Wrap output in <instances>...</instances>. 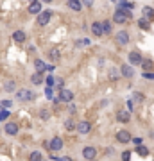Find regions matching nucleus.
I'll list each match as a JSON object with an SVG mask.
<instances>
[{
	"mask_svg": "<svg viewBox=\"0 0 154 161\" xmlns=\"http://www.w3.org/2000/svg\"><path fill=\"white\" fill-rule=\"evenodd\" d=\"M131 18V11H127V9H118L117 13L113 15V22L115 23H125L127 20Z\"/></svg>",
	"mask_w": 154,
	"mask_h": 161,
	"instance_id": "nucleus-1",
	"label": "nucleus"
},
{
	"mask_svg": "<svg viewBox=\"0 0 154 161\" xmlns=\"http://www.w3.org/2000/svg\"><path fill=\"white\" fill-rule=\"evenodd\" d=\"M50 18H52V11H41L40 15H38V25H47V23L50 22Z\"/></svg>",
	"mask_w": 154,
	"mask_h": 161,
	"instance_id": "nucleus-2",
	"label": "nucleus"
},
{
	"mask_svg": "<svg viewBox=\"0 0 154 161\" xmlns=\"http://www.w3.org/2000/svg\"><path fill=\"white\" fill-rule=\"evenodd\" d=\"M49 147H50L52 152H58V150H61V147H63V140L59 138V136H54V138L50 140Z\"/></svg>",
	"mask_w": 154,
	"mask_h": 161,
	"instance_id": "nucleus-3",
	"label": "nucleus"
},
{
	"mask_svg": "<svg viewBox=\"0 0 154 161\" xmlns=\"http://www.w3.org/2000/svg\"><path fill=\"white\" fill-rule=\"evenodd\" d=\"M82 156H84V159H88V161L95 159L97 149H95V147H84V149H82Z\"/></svg>",
	"mask_w": 154,
	"mask_h": 161,
	"instance_id": "nucleus-4",
	"label": "nucleus"
},
{
	"mask_svg": "<svg viewBox=\"0 0 154 161\" xmlns=\"http://www.w3.org/2000/svg\"><path fill=\"white\" fill-rule=\"evenodd\" d=\"M18 100H32L34 99V93L30 91V90H20L18 91V95H16Z\"/></svg>",
	"mask_w": 154,
	"mask_h": 161,
	"instance_id": "nucleus-5",
	"label": "nucleus"
},
{
	"mask_svg": "<svg viewBox=\"0 0 154 161\" xmlns=\"http://www.w3.org/2000/svg\"><path fill=\"white\" fill-rule=\"evenodd\" d=\"M72 99H73V93L70 91V90H61L59 91V100H63V102H72Z\"/></svg>",
	"mask_w": 154,
	"mask_h": 161,
	"instance_id": "nucleus-6",
	"label": "nucleus"
},
{
	"mask_svg": "<svg viewBox=\"0 0 154 161\" xmlns=\"http://www.w3.org/2000/svg\"><path fill=\"white\" fill-rule=\"evenodd\" d=\"M117 140L120 141V143H129L131 141V134H129V131H118L117 132Z\"/></svg>",
	"mask_w": 154,
	"mask_h": 161,
	"instance_id": "nucleus-7",
	"label": "nucleus"
},
{
	"mask_svg": "<svg viewBox=\"0 0 154 161\" xmlns=\"http://www.w3.org/2000/svg\"><path fill=\"white\" fill-rule=\"evenodd\" d=\"M91 32H93V36H97V38L102 36V34H104L102 22H93V23H91Z\"/></svg>",
	"mask_w": 154,
	"mask_h": 161,
	"instance_id": "nucleus-8",
	"label": "nucleus"
},
{
	"mask_svg": "<svg viewBox=\"0 0 154 161\" xmlns=\"http://www.w3.org/2000/svg\"><path fill=\"white\" fill-rule=\"evenodd\" d=\"M117 43L118 45H127V43H129V34H127L125 30L117 32Z\"/></svg>",
	"mask_w": 154,
	"mask_h": 161,
	"instance_id": "nucleus-9",
	"label": "nucleus"
},
{
	"mask_svg": "<svg viewBox=\"0 0 154 161\" xmlns=\"http://www.w3.org/2000/svg\"><path fill=\"white\" fill-rule=\"evenodd\" d=\"M90 129H91V124H90V122H86V120H82V122H79V124H77V131L81 132V134H88Z\"/></svg>",
	"mask_w": 154,
	"mask_h": 161,
	"instance_id": "nucleus-10",
	"label": "nucleus"
},
{
	"mask_svg": "<svg viewBox=\"0 0 154 161\" xmlns=\"http://www.w3.org/2000/svg\"><path fill=\"white\" fill-rule=\"evenodd\" d=\"M117 118H118V122L127 124V122L131 120V113H129V111H125V109H122V111H118V113H117Z\"/></svg>",
	"mask_w": 154,
	"mask_h": 161,
	"instance_id": "nucleus-11",
	"label": "nucleus"
},
{
	"mask_svg": "<svg viewBox=\"0 0 154 161\" xmlns=\"http://www.w3.org/2000/svg\"><path fill=\"white\" fill-rule=\"evenodd\" d=\"M120 72H122V75L127 77V79H131L133 75H134V70H133L131 65H122V66H120Z\"/></svg>",
	"mask_w": 154,
	"mask_h": 161,
	"instance_id": "nucleus-12",
	"label": "nucleus"
},
{
	"mask_svg": "<svg viewBox=\"0 0 154 161\" xmlns=\"http://www.w3.org/2000/svg\"><path fill=\"white\" fill-rule=\"evenodd\" d=\"M129 63H131V65H140V63H142L140 52H131V54H129Z\"/></svg>",
	"mask_w": 154,
	"mask_h": 161,
	"instance_id": "nucleus-13",
	"label": "nucleus"
},
{
	"mask_svg": "<svg viewBox=\"0 0 154 161\" xmlns=\"http://www.w3.org/2000/svg\"><path fill=\"white\" fill-rule=\"evenodd\" d=\"M29 13L30 15H40L41 13V2H34L29 6Z\"/></svg>",
	"mask_w": 154,
	"mask_h": 161,
	"instance_id": "nucleus-14",
	"label": "nucleus"
},
{
	"mask_svg": "<svg viewBox=\"0 0 154 161\" xmlns=\"http://www.w3.org/2000/svg\"><path fill=\"white\" fill-rule=\"evenodd\" d=\"M143 18H145V20H149V22H151V20H154V9L149 7V6H145V7H143Z\"/></svg>",
	"mask_w": 154,
	"mask_h": 161,
	"instance_id": "nucleus-15",
	"label": "nucleus"
},
{
	"mask_svg": "<svg viewBox=\"0 0 154 161\" xmlns=\"http://www.w3.org/2000/svg\"><path fill=\"white\" fill-rule=\"evenodd\" d=\"M25 32L23 30H16V32H13V39H15L16 43H22V41H25Z\"/></svg>",
	"mask_w": 154,
	"mask_h": 161,
	"instance_id": "nucleus-16",
	"label": "nucleus"
},
{
	"mask_svg": "<svg viewBox=\"0 0 154 161\" xmlns=\"http://www.w3.org/2000/svg\"><path fill=\"white\" fill-rule=\"evenodd\" d=\"M6 132H7V134H16V132H18V124H15V122L6 124Z\"/></svg>",
	"mask_w": 154,
	"mask_h": 161,
	"instance_id": "nucleus-17",
	"label": "nucleus"
},
{
	"mask_svg": "<svg viewBox=\"0 0 154 161\" xmlns=\"http://www.w3.org/2000/svg\"><path fill=\"white\" fill-rule=\"evenodd\" d=\"M68 7L72 9V11H81L82 6H81L79 0H68Z\"/></svg>",
	"mask_w": 154,
	"mask_h": 161,
	"instance_id": "nucleus-18",
	"label": "nucleus"
},
{
	"mask_svg": "<svg viewBox=\"0 0 154 161\" xmlns=\"http://www.w3.org/2000/svg\"><path fill=\"white\" fill-rule=\"evenodd\" d=\"M29 161H43V156H41V152H40V150H34V152H30Z\"/></svg>",
	"mask_w": 154,
	"mask_h": 161,
	"instance_id": "nucleus-19",
	"label": "nucleus"
},
{
	"mask_svg": "<svg viewBox=\"0 0 154 161\" xmlns=\"http://www.w3.org/2000/svg\"><path fill=\"white\" fill-rule=\"evenodd\" d=\"M65 129L66 131H75V129H77V124L73 122L72 118H68V120L65 122Z\"/></svg>",
	"mask_w": 154,
	"mask_h": 161,
	"instance_id": "nucleus-20",
	"label": "nucleus"
},
{
	"mask_svg": "<svg viewBox=\"0 0 154 161\" xmlns=\"http://www.w3.org/2000/svg\"><path fill=\"white\" fill-rule=\"evenodd\" d=\"M34 66H36V70H38L40 73H43V72H45V68H47V65H45L41 59H36V61H34Z\"/></svg>",
	"mask_w": 154,
	"mask_h": 161,
	"instance_id": "nucleus-21",
	"label": "nucleus"
},
{
	"mask_svg": "<svg viewBox=\"0 0 154 161\" xmlns=\"http://www.w3.org/2000/svg\"><path fill=\"white\" fill-rule=\"evenodd\" d=\"M30 80H32V84H41V80H43V75H41L40 72H36V73H32Z\"/></svg>",
	"mask_w": 154,
	"mask_h": 161,
	"instance_id": "nucleus-22",
	"label": "nucleus"
},
{
	"mask_svg": "<svg viewBox=\"0 0 154 161\" xmlns=\"http://www.w3.org/2000/svg\"><path fill=\"white\" fill-rule=\"evenodd\" d=\"M136 152H138L142 158H145L147 154H149V149H147V147H143V145H138V147H136Z\"/></svg>",
	"mask_w": 154,
	"mask_h": 161,
	"instance_id": "nucleus-23",
	"label": "nucleus"
},
{
	"mask_svg": "<svg viewBox=\"0 0 154 161\" xmlns=\"http://www.w3.org/2000/svg\"><path fill=\"white\" fill-rule=\"evenodd\" d=\"M140 65H142L143 70H151V68H152V61H149V59H142V63H140Z\"/></svg>",
	"mask_w": 154,
	"mask_h": 161,
	"instance_id": "nucleus-24",
	"label": "nucleus"
},
{
	"mask_svg": "<svg viewBox=\"0 0 154 161\" xmlns=\"http://www.w3.org/2000/svg\"><path fill=\"white\" fill-rule=\"evenodd\" d=\"M102 30H104V34H110L111 32V22H102Z\"/></svg>",
	"mask_w": 154,
	"mask_h": 161,
	"instance_id": "nucleus-25",
	"label": "nucleus"
},
{
	"mask_svg": "<svg viewBox=\"0 0 154 161\" xmlns=\"http://www.w3.org/2000/svg\"><path fill=\"white\" fill-rule=\"evenodd\" d=\"M63 84H65V80L61 79V77H56V80H54V86L58 90H63Z\"/></svg>",
	"mask_w": 154,
	"mask_h": 161,
	"instance_id": "nucleus-26",
	"label": "nucleus"
},
{
	"mask_svg": "<svg viewBox=\"0 0 154 161\" xmlns=\"http://www.w3.org/2000/svg\"><path fill=\"white\" fill-rule=\"evenodd\" d=\"M138 25L142 27V29H149V20H145V18H140V20H138Z\"/></svg>",
	"mask_w": 154,
	"mask_h": 161,
	"instance_id": "nucleus-27",
	"label": "nucleus"
},
{
	"mask_svg": "<svg viewBox=\"0 0 154 161\" xmlns=\"http://www.w3.org/2000/svg\"><path fill=\"white\" fill-rule=\"evenodd\" d=\"M4 88L7 90V91H13V90H15V82H13V80H7V82L4 84Z\"/></svg>",
	"mask_w": 154,
	"mask_h": 161,
	"instance_id": "nucleus-28",
	"label": "nucleus"
},
{
	"mask_svg": "<svg viewBox=\"0 0 154 161\" xmlns=\"http://www.w3.org/2000/svg\"><path fill=\"white\" fill-rule=\"evenodd\" d=\"M131 159V150H124L122 152V161H129Z\"/></svg>",
	"mask_w": 154,
	"mask_h": 161,
	"instance_id": "nucleus-29",
	"label": "nucleus"
},
{
	"mask_svg": "<svg viewBox=\"0 0 154 161\" xmlns=\"http://www.w3.org/2000/svg\"><path fill=\"white\" fill-rule=\"evenodd\" d=\"M50 59H52V61H58V59H59V52L58 50H50Z\"/></svg>",
	"mask_w": 154,
	"mask_h": 161,
	"instance_id": "nucleus-30",
	"label": "nucleus"
},
{
	"mask_svg": "<svg viewBox=\"0 0 154 161\" xmlns=\"http://www.w3.org/2000/svg\"><path fill=\"white\" fill-rule=\"evenodd\" d=\"M134 100H136V102H142V100H143V95H142L140 91H136V93H134Z\"/></svg>",
	"mask_w": 154,
	"mask_h": 161,
	"instance_id": "nucleus-31",
	"label": "nucleus"
},
{
	"mask_svg": "<svg viewBox=\"0 0 154 161\" xmlns=\"http://www.w3.org/2000/svg\"><path fill=\"white\" fill-rule=\"evenodd\" d=\"M54 80H56V77H47V84H49V88H50V86H54Z\"/></svg>",
	"mask_w": 154,
	"mask_h": 161,
	"instance_id": "nucleus-32",
	"label": "nucleus"
},
{
	"mask_svg": "<svg viewBox=\"0 0 154 161\" xmlns=\"http://www.w3.org/2000/svg\"><path fill=\"white\" fill-rule=\"evenodd\" d=\"M7 117H9V111H2V113H0V122H2V120H6Z\"/></svg>",
	"mask_w": 154,
	"mask_h": 161,
	"instance_id": "nucleus-33",
	"label": "nucleus"
},
{
	"mask_svg": "<svg viewBox=\"0 0 154 161\" xmlns=\"http://www.w3.org/2000/svg\"><path fill=\"white\" fill-rule=\"evenodd\" d=\"M11 100H2V102H0V106H4V108H11Z\"/></svg>",
	"mask_w": 154,
	"mask_h": 161,
	"instance_id": "nucleus-34",
	"label": "nucleus"
},
{
	"mask_svg": "<svg viewBox=\"0 0 154 161\" xmlns=\"http://www.w3.org/2000/svg\"><path fill=\"white\" fill-rule=\"evenodd\" d=\"M45 93H47L49 99H52V88H47V90H45Z\"/></svg>",
	"mask_w": 154,
	"mask_h": 161,
	"instance_id": "nucleus-35",
	"label": "nucleus"
},
{
	"mask_svg": "<svg viewBox=\"0 0 154 161\" xmlns=\"http://www.w3.org/2000/svg\"><path fill=\"white\" fill-rule=\"evenodd\" d=\"M133 141H134L136 145H142V138H133Z\"/></svg>",
	"mask_w": 154,
	"mask_h": 161,
	"instance_id": "nucleus-36",
	"label": "nucleus"
},
{
	"mask_svg": "<svg viewBox=\"0 0 154 161\" xmlns=\"http://www.w3.org/2000/svg\"><path fill=\"white\" fill-rule=\"evenodd\" d=\"M40 115H41V118H49V113H47V111H41Z\"/></svg>",
	"mask_w": 154,
	"mask_h": 161,
	"instance_id": "nucleus-37",
	"label": "nucleus"
},
{
	"mask_svg": "<svg viewBox=\"0 0 154 161\" xmlns=\"http://www.w3.org/2000/svg\"><path fill=\"white\" fill-rule=\"evenodd\" d=\"M50 159H52V161H61V159L58 158V156H56V154H52V156H50Z\"/></svg>",
	"mask_w": 154,
	"mask_h": 161,
	"instance_id": "nucleus-38",
	"label": "nucleus"
},
{
	"mask_svg": "<svg viewBox=\"0 0 154 161\" xmlns=\"http://www.w3.org/2000/svg\"><path fill=\"white\" fill-rule=\"evenodd\" d=\"M61 161H73L72 158H61Z\"/></svg>",
	"mask_w": 154,
	"mask_h": 161,
	"instance_id": "nucleus-39",
	"label": "nucleus"
},
{
	"mask_svg": "<svg viewBox=\"0 0 154 161\" xmlns=\"http://www.w3.org/2000/svg\"><path fill=\"white\" fill-rule=\"evenodd\" d=\"M27 2H29V4H34V2H38V0H27Z\"/></svg>",
	"mask_w": 154,
	"mask_h": 161,
	"instance_id": "nucleus-40",
	"label": "nucleus"
},
{
	"mask_svg": "<svg viewBox=\"0 0 154 161\" xmlns=\"http://www.w3.org/2000/svg\"><path fill=\"white\" fill-rule=\"evenodd\" d=\"M43 2H47V4H50V2H52V0H43Z\"/></svg>",
	"mask_w": 154,
	"mask_h": 161,
	"instance_id": "nucleus-41",
	"label": "nucleus"
},
{
	"mask_svg": "<svg viewBox=\"0 0 154 161\" xmlns=\"http://www.w3.org/2000/svg\"><path fill=\"white\" fill-rule=\"evenodd\" d=\"M91 161H95V159H91Z\"/></svg>",
	"mask_w": 154,
	"mask_h": 161,
	"instance_id": "nucleus-42",
	"label": "nucleus"
}]
</instances>
